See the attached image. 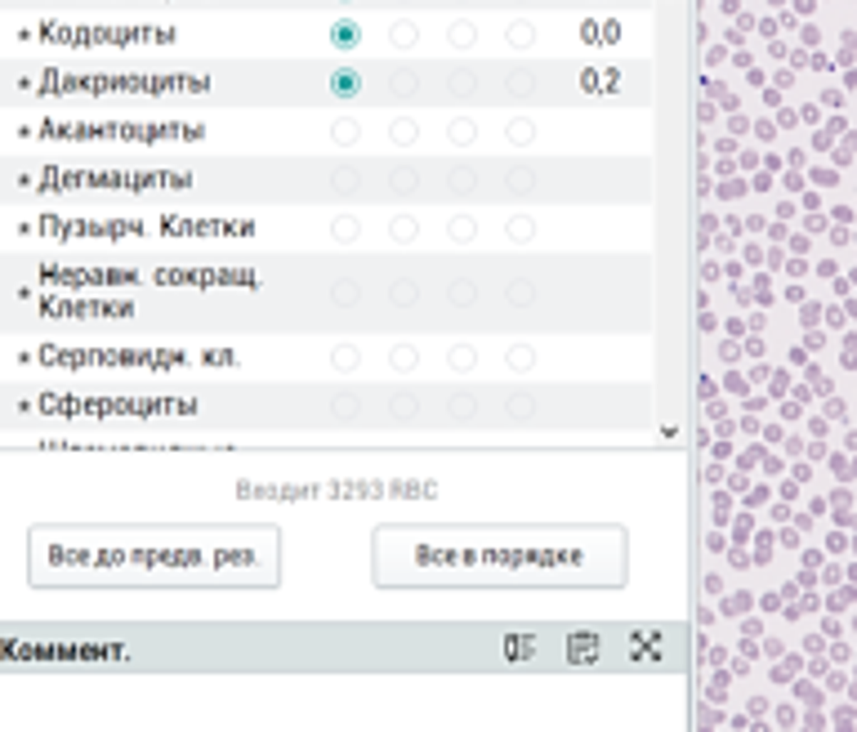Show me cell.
Instances as JSON below:
<instances>
[{
  "instance_id": "6da1fadb",
  "label": "cell",
  "mask_w": 857,
  "mask_h": 732,
  "mask_svg": "<svg viewBox=\"0 0 857 732\" xmlns=\"http://www.w3.org/2000/svg\"><path fill=\"white\" fill-rule=\"evenodd\" d=\"M331 94H335V98L358 94V72H335V76H331Z\"/></svg>"
},
{
  "instance_id": "7a4b0ae2",
  "label": "cell",
  "mask_w": 857,
  "mask_h": 732,
  "mask_svg": "<svg viewBox=\"0 0 857 732\" xmlns=\"http://www.w3.org/2000/svg\"><path fill=\"white\" fill-rule=\"evenodd\" d=\"M335 45L353 49V45H358V27H353V23H335Z\"/></svg>"
}]
</instances>
